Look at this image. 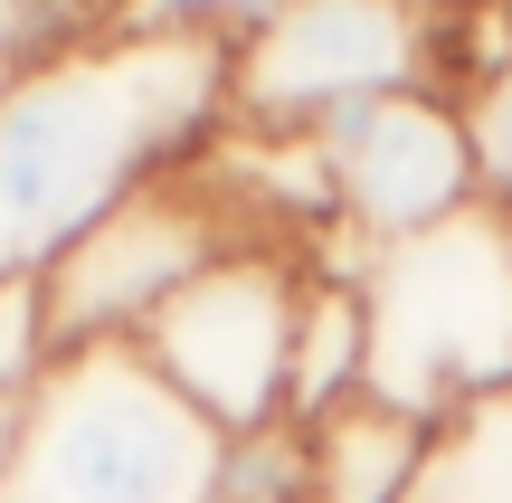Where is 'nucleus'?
<instances>
[{"mask_svg": "<svg viewBox=\"0 0 512 503\" xmlns=\"http://www.w3.org/2000/svg\"><path fill=\"white\" fill-rule=\"evenodd\" d=\"M456 114H465V143H475V200L512 219V57L456 95Z\"/></svg>", "mask_w": 512, "mask_h": 503, "instance_id": "nucleus-14", "label": "nucleus"}, {"mask_svg": "<svg viewBox=\"0 0 512 503\" xmlns=\"http://www.w3.org/2000/svg\"><path fill=\"white\" fill-rule=\"evenodd\" d=\"M313 266L294 247H228L209 276H190L162 314L143 323L133 352L190 399L219 437H256L285 418L294 390V323H304Z\"/></svg>", "mask_w": 512, "mask_h": 503, "instance_id": "nucleus-6", "label": "nucleus"}, {"mask_svg": "<svg viewBox=\"0 0 512 503\" xmlns=\"http://www.w3.org/2000/svg\"><path fill=\"white\" fill-rule=\"evenodd\" d=\"M0 447H10V418H0Z\"/></svg>", "mask_w": 512, "mask_h": 503, "instance_id": "nucleus-16", "label": "nucleus"}, {"mask_svg": "<svg viewBox=\"0 0 512 503\" xmlns=\"http://www.w3.org/2000/svg\"><path fill=\"white\" fill-rule=\"evenodd\" d=\"M446 86V19L437 0H285L228 57V124L313 133L370 95Z\"/></svg>", "mask_w": 512, "mask_h": 503, "instance_id": "nucleus-4", "label": "nucleus"}, {"mask_svg": "<svg viewBox=\"0 0 512 503\" xmlns=\"http://www.w3.org/2000/svg\"><path fill=\"white\" fill-rule=\"evenodd\" d=\"M228 133V48L67 38L0 86V276H48L133 190L190 171Z\"/></svg>", "mask_w": 512, "mask_h": 503, "instance_id": "nucleus-1", "label": "nucleus"}, {"mask_svg": "<svg viewBox=\"0 0 512 503\" xmlns=\"http://www.w3.org/2000/svg\"><path fill=\"white\" fill-rule=\"evenodd\" d=\"M427 447H437V428L408 409H389V399H342V409H323L304 428V475L313 494L304 503H408L427 475Z\"/></svg>", "mask_w": 512, "mask_h": 503, "instance_id": "nucleus-8", "label": "nucleus"}, {"mask_svg": "<svg viewBox=\"0 0 512 503\" xmlns=\"http://www.w3.org/2000/svg\"><path fill=\"white\" fill-rule=\"evenodd\" d=\"M304 494H313V475H304V428L294 418H275L256 437H228L219 503H304Z\"/></svg>", "mask_w": 512, "mask_h": 503, "instance_id": "nucleus-11", "label": "nucleus"}, {"mask_svg": "<svg viewBox=\"0 0 512 503\" xmlns=\"http://www.w3.org/2000/svg\"><path fill=\"white\" fill-rule=\"evenodd\" d=\"M275 10H285V0H124L114 29H133V38H209V48L238 57Z\"/></svg>", "mask_w": 512, "mask_h": 503, "instance_id": "nucleus-12", "label": "nucleus"}, {"mask_svg": "<svg viewBox=\"0 0 512 503\" xmlns=\"http://www.w3.org/2000/svg\"><path fill=\"white\" fill-rule=\"evenodd\" d=\"M408 503H512V390L446 418Z\"/></svg>", "mask_w": 512, "mask_h": 503, "instance_id": "nucleus-10", "label": "nucleus"}, {"mask_svg": "<svg viewBox=\"0 0 512 503\" xmlns=\"http://www.w3.org/2000/svg\"><path fill=\"white\" fill-rule=\"evenodd\" d=\"M313 152H323L332 190V238L304 257L313 276H361V257L408 247L456 209H475V143H465V114L446 86L342 105L332 124H313Z\"/></svg>", "mask_w": 512, "mask_h": 503, "instance_id": "nucleus-7", "label": "nucleus"}, {"mask_svg": "<svg viewBox=\"0 0 512 503\" xmlns=\"http://www.w3.org/2000/svg\"><path fill=\"white\" fill-rule=\"evenodd\" d=\"M361 323H370V399L446 428L456 409L512 390V219L456 209L446 228L361 257Z\"/></svg>", "mask_w": 512, "mask_h": 503, "instance_id": "nucleus-3", "label": "nucleus"}, {"mask_svg": "<svg viewBox=\"0 0 512 503\" xmlns=\"http://www.w3.org/2000/svg\"><path fill=\"white\" fill-rule=\"evenodd\" d=\"M228 437L133 342L57 352L0 447V503H219Z\"/></svg>", "mask_w": 512, "mask_h": 503, "instance_id": "nucleus-2", "label": "nucleus"}, {"mask_svg": "<svg viewBox=\"0 0 512 503\" xmlns=\"http://www.w3.org/2000/svg\"><path fill=\"white\" fill-rule=\"evenodd\" d=\"M67 38H105L76 0H0V86H10L19 67H38L48 48H67Z\"/></svg>", "mask_w": 512, "mask_h": 503, "instance_id": "nucleus-15", "label": "nucleus"}, {"mask_svg": "<svg viewBox=\"0 0 512 503\" xmlns=\"http://www.w3.org/2000/svg\"><path fill=\"white\" fill-rule=\"evenodd\" d=\"M57 333H48V295L38 276H0V418H19V399L48 380Z\"/></svg>", "mask_w": 512, "mask_h": 503, "instance_id": "nucleus-13", "label": "nucleus"}, {"mask_svg": "<svg viewBox=\"0 0 512 503\" xmlns=\"http://www.w3.org/2000/svg\"><path fill=\"white\" fill-rule=\"evenodd\" d=\"M228 247H256V219L228 200V181L209 171V152H200L190 171L133 190L114 219H95L86 238L38 276L57 352H86V342H143V323L162 314L190 276H209Z\"/></svg>", "mask_w": 512, "mask_h": 503, "instance_id": "nucleus-5", "label": "nucleus"}, {"mask_svg": "<svg viewBox=\"0 0 512 503\" xmlns=\"http://www.w3.org/2000/svg\"><path fill=\"white\" fill-rule=\"evenodd\" d=\"M370 380V323H361V285L351 276H313L304 285V323H294V390H285V418L313 428L323 409L361 399Z\"/></svg>", "mask_w": 512, "mask_h": 503, "instance_id": "nucleus-9", "label": "nucleus"}]
</instances>
